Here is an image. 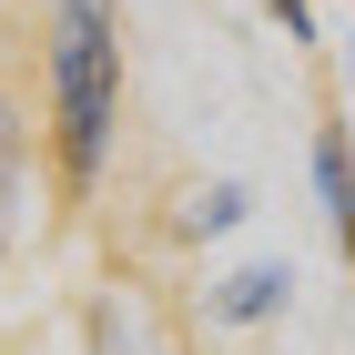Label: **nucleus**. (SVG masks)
<instances>
[{"instance_id":"obj_7","label":"nucleus","mask_w":355,"mask_h":355,"mask_svg":"<svg viewBox=\"0 0 355 355\" xmlns=\"http://www.w3.org/2000/svg\"><path fill=\"white\" fill-rule=\"evenodd\" d=\"M264 21H284V41H325V10L315 0H264Z\"/></svg>"},{"instance_id":"obj_2","label":"nucleus","mask_w":355,"mask_h":355,"mask_svg":"<svg viewBox=\"0 0 355 355\" xmlns=\"http://www.w3.org/2000/svg\"><path fill=\"white\" fill-rule=\"evenodd\" d=\"M295 284H304V274L284 264V254L223 264V274H203V325H223V335H264V325H284V315H295Z\"/></svg>"},{"instance_id":"obj_3","label":"nucleus","mask_w":355,"mask_h":355,"mask_svg":"<svg viewBox=\"0 0 355 355\" xmlns=\"http://www.w3.org/2000/svg\"><path fill=\"white\" fill-rule=\"evenodd\" d=\"M82 355H193V345L142 284H102L92 315H82Z\"/></svg>"},{"instance_id":"obj_1","label":"nucleus","mask_w":355,"mask_h":355,"mask_svg":"<svg viewBox=\"0 0 355 355\" xmlns=\"http://www.w3.org/2000/svg\"><path fill=\"white\" fill-rule=\"evenodd\" d=\"M41 153L92 193L122 153V0H41Z\"/></svg>"},{"instance_id":"obj_5","label":"nucleus","mask_w":355,"mask_h":355,"mask_svg":"<svg viewBox=\"0 0 355 355\" xmlns=\"http://www.w3.org/2000/svg\"><path fill=\"white\" fill-rule=\"evenodd\" d=\"M21 193H31V122H21V102L0 92V264L21 244Z\"/></svg>"},{"instance_id":"obj_6","label":"nucleus","mask_w":355,"mask_h":355,"mask_svg":"<svg viewBox=\"0 0 355 355\" xmlns=\"http://www.w3.org/2000/svg\"><path fill=\"white\" fill-rule=\"evenodd\" d=\"M244 214H254V183L214 173V183H193V193H183V244H223Z\"/></svg>"},{"instance_id":"obj_4","label":"nucleus","mask_w":355,"mask_h":355,"mask_svg":"<svg viewBox=\"0 0 355 355\" xmlns=\"http://www.w3.org/2000/svg\"><path fill=\"white\" fill-rule=\"evenodd\" d=\"M304 183H315V214H325V234L345 244V234H355V183H345V122H315V142H304Z\"/></svg>"}]
</instances>
